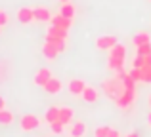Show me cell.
<instances>
[{
    "instance_id": "obj_1",
    "label": "cell",
    "mask_w": 151,
    "mask_h": 137,
    "mask_svg": "<svg viewBox=\"0 0 151 137\" xmlns=\"http://www.w3.org/2000/svg\"><path fill=\"white\" fill-rule=\"evenodd\" d=\"M101 88H103V92H105V95L109 97V99H113V101H117L119 97L122 95V92L126 89V88H124V82H122L121 78H117V76L103 80Z\"/></svg>"
},
{
    "instance_id": "obj_2",
    "label": "cell",
    "mask_w": 151,
    "mask_h": 137,
    "mask_svg": "<svg viewBox=\"0 0 151 137\" xmlns=\"http://www.w3.org/2000/svg\"><path fill=\"white\" fill-rule=\"evenodd\" d=\"M38 126H40V118H38L37 114H23L21 118H19V128H21V131H33V130H37Z\"/></svg>"
},
{
    "instance_id": "obj_3",
    "label": "cell",
    "mask_w": 151,
    "mask_h": 137,
    "mask_svg": "<svg viewBox=\"0 0 151 137\" xmlns=\"http://www.w3.org/2000/svg\"><path fill=\"white\" fill-rule=\"evenodd\" d=\"M67 33H69V31H63V29H58V27L50 25L48 31H46V42L58 44L59 40H67Z\"/></svg>"
},
{
    "instance_id": "obj_4",
    "label": "cell",
    "mask_w": 151,
    "mask_h": 137,
    "mask_svg": "<svg viewBox=\"0 0 151 137\" xmlns=\"http://www.w3.org/2000/svg\"><path fill=\"white\" fill-rule=\"evenodd\" d=\"M134 101H136V89H124V92H122V95L119 97L115 103H117L119 109H128Z\"/></svg>"
},
{
    "instance_id": "obj_5",
    "label": "cell",
    "mask_w": 151,
    "mask_h": 137,
    "mask_svg": "<svg viewBox=\"0 0 151 137\" xmlns=\"http://www.w3.org/2000/svg\"><path fill=\"white\" fill-rule=\"evenodd\" d=\"M84 88H86V82L82 80V78H71V80H69V84H67V89H69V93H71L73 97L82 95Z\"/></svg>"
},
{
    "instance_id": "obj_6",
    "label": "cell",
    "mask_w": 151,
    "mask_h": 137,
    "mask_svg": "<svg viewBox=\"0 0 151 137\" xmlns=\"http://www.w3.org/2000/svg\"><path fill=\"white\" fill-rule=\"evenodd\" d=\"M115 44H117V38H115L113 34H103V36H100L96 40V48L101 50V52H109Z\"/></svg>"
},
{
    "instance_id": "obj_7",
    "label": "cell",
    "mask_w": 151,
    "mask_h": 137,
    "mask_svg": "<svg viewBox=\"0 0 151 137\" xmlns=\"http://www.w3.org/2000/svg\"><path fill=\"white\" fill-rule=\"evenodd\" d=\"M50 25L58 27V29H63V31H69L71 27H73V19H69V17H63L61 13H58V15H52V19H50Z\"/></svg>"
},
{
    "instance_id": "obj_8",
    "label": "cell",
    "mask_w": 151,
    "mask_h": 137,
    "mask_svg": "<svg viewBox=\"0 0 151 137\" xmlns=\"http://www.w3.org/2000/svg\"><path fill=\"white\" fill-rule=\"evenodd\" d=\"M17 21L23 23V25H29V23H33V21H35V11H33V8H29V6L19 8V10H17Z\"/></svg>"
},
{
    "instance_id": "obj_9",
    "label": "cell",
    "mask_w": 151,
    "mask_h": 137,
    "mask_svg": "<svg viewBox=\"0 0 151 137\" xmlns=\"http://www.w3.org/2000/svg\"><path fill=\"white\" fill-rule=\"evenodd\" d=\"M69 135L71 137H84L86 135V122L84 120H73L69 126Z\"/></svg>"
},
{
    "instance_id": "obj_10",
    "label": "cell",
    "mask_w": 151,
    "mask_h": 137,
    "mask_svg": "<svg viewBox=\"0 0 151 137\" xmlns=\"http://www.w3.org/2000/svg\"><path fill=\"white\" fill-rule=\"evenodd\" d=\"M52 76H54V74H52L50 69H38L37 72H35V76H33V82L37 86H40V88H44L46 82H48Z\"/></svg>"
},
{
    "instance_id": "obj_11",
    "label": "cell",
    "mask_w": 151,
    "mask_h": 137,
    "mask_svg": "<svg viewBox=\"0 0 151 137\" xmlns=\"http://www.w3.org/2000/svg\"><path fill=\"white\" fill-rule=\"evenodd\" d=\"M33 11H35V21L48 23L50 19H52V11L48 10V8H44V6H37V8H33Z\"/></svg>"
},
{
    "instance_id": "obj_12",
    "label": "cell",
    "mask_w": 151,
    "mask_h": 137,
    "mask_svg": "<svg viewBox=\"0 0 151 137\" xmlns=\"http://www.w3.org/2000/svg\"><path fill=\"white\" fill-rule=\"evenodd\" d=\"M81 97L86 101V103H96V101H98V97H100V89H98V88H94V86H86Z\"/></svg>"
},
{
    "instance_id": "obj_13",
    "label": "cell",
    "mask_w": 151,
    "mask_h": 137,
    "mask_svg": "<svg viewBox=\"0 0 151 137\" xmlns=\"http://www.w3.org/2000/svg\"><path fill=\"white\" fill-rule=\"evenodd\" d=\"M75 120V111L71 107H59V122L61 124H71Z\"/></svg>"
},
{
    "instance_id": "obj_14",
    "label": "cell",
    "mask_w": 151,
    "mask_h": 137,
    "mask_svg": "<svg viewBox=\"0 0 151 137\" xmlns=\"http://www.w3.org/2000/svg\"><path fill=\"white\" fill-rule=\"evenodd\" d=\"M44 89H46V93H50V95L59 93V92H61V80H59V78H55V76H52L50 80L46 82Z\"/></svg>"
},
{
    "instance_id": "obj_15",
    "label": "cell",
    "mask_w": 151,
    "mask_h": 137,
    "mask_svg": "<svg viewBox=\"0 0 151 137\" xmlns=\"http://www.w3.org/2000/svg\"><path fill=\"white\" fill-rule=\"evenodd\" d=\"M42 55H44V59H48V61H55V57L59 55V52H58V48H55L54 44L44 42V46H42Z\"/></svg>"
},
{
    "instance_id": "obj_16",
    "label": "cell",
    "mask_w": 151,
    "mask_h": 137,
    "mask_svg": "<svg viewBox=\"0 0 151 137\" xmlns=\"http://www.w3.org/2000/svg\"><path fill=\"white\" fill-rule=\"evenodd\" d=\"M58 13H61L63 17L73 19V17H75V13H77V8H75L71 2H63L61 6H59V11H58Z\"/></svg>"
},
{
    "instance_id": "obj_17",
    "label": "cell",
    "mask_w": 151,
    "mask_h": 137,
    "mask_svg": "<svg viewBox=\"0 0 151 137\" xmlns=\"http://www.w3.org/2000/svg\"><path fill=\"white\" fill-rule=\"evenodd\" d=\"M132 42H134V46L149 44V42H151V34H149V33H144V31H140V33H136V34L132 36Z\"/></svg>"
},
{
    "instance_id": "obj_18",
    "label": "cell",
    "mask_w": 151,
    "mask_h": 137,
    "mask_svg": "<svg viewBox=\"0 0 151 137\" xmlns=\"http://www.w3.org/2000/svg\"><path fill=\"white\" fill-rule=\"evenodd\" d=\"M44 120H46L48 126L52 122H58V120H59V107H50L48 111L44 112Z\"/></svg>"
},
{
    "instance_id": "obj_19",
    "label": "cell",
    "mask_w": 151,
    "mask_h": 137,
    "mask_svg": "<svg viewBox=\"0 0 151 137\" xmlns=\"http://www.w3.org/2000/svg\"><path fill=\"white\" fill-rule=\"evenodd\" d=\"M107 67H109V70H115V72H119V70L124 69V59H119V57H111L107 59Z\"/></svg>"
},
{
    "instance_id": "obj_20",
    "label": "cell",
    "mask_w": 151,
    "mask_h": 137,
    "mask_svg": "<svg viewBox=\"0 0 151 137\" xmlns=\"http://www.w3.org/2000/svg\"><path fill=\"white\" fill-rule=\"evenodd\" d=\"M109 55L111 57H119V59H124V57H126V46H122V44L117 42V44L109 50Z\"/></svg>"
},
{
    "instance_id": "obj_21",
    "label": "cell",
    "mask_w": 151,
    "mask_h": 137,
    "mask_svg": "<svg viewBox=\"0 0 151 137\" xmlns=\"http://www.w3.org/2000/svg\"><path fill=\"white\" fill-rule=\"evenodd\" d=\"M14 112L12 111H8V109H2L0 111V124L2 126H10V124H14Z\"/></svg>"
},
{
    "instance_id": "obj_22",
    "label": "cell",
    "mask_w": 151,
    "mask_h": 137,
    "mask_svg": "<svg viewBox=\"0 0 151 137\" xmlns=\"http://www.w3.org/2000/svg\"><path fill=\"white\" fill-rule=\"evenodd\" d=\"M63 130H65V124H61L59 120H58V122H52V124H50V131H52L54 135L63 133Z\"/></svg>"
},
{
    "instance_id": "obj_23",
    "label": "cell",
    "mask_w": 151,
    "mask_h": 137,
    "mask_svg": "<svg viewBox=\"0 0 151 137\" xmlns=\"http://www.w3.org/2000/svg\"><path fill=\"white\" fill-rule=\"evenodd\" d=\"M151 53V42L149 44H142V46H136V55H149Z\"/></svg>"
},
{
    "instance_id": "obj_24",
    "label": "cell",
    "mask_w": 151,
    "mask_h": 137,
    "mask_svg": "<svg viewBox=\"0 0 151 137\" xmlns=\"http://www.w3.org/2000/svg\"><path fill=\"white\" fill-rule=\"evenodd\" d=\"M142 74H144L142 82H145V84H151V67L144 65V67H142Z\"/></svg>"
},
{
    "instance_id": "obj_25",
    "label": "cell",
    "mask_w": 151,
    "mask_h": 137,
    "mask_svg": "<svg viewBox=\"0 0 151 137\" xmlns=\"http://www.w3.org/2000/svg\"><path fill=\"white\" fill-rule=\"evenodd\" d=\"M145 65V57L144 55H136L134 57V61H132V67L134 69H142Z\"/></svg>"
},
{
    "instance_id": "obj_26",
    "label": "cell",
    "mask_w": 151,
    "mask_h": 137,
    "mask_svg": "<svg viewBox=\"0 0 151 137\" xmlns=\"http://www.w3.org/2000/svg\"><path fill=\"white\" fill-rule=\"evenodd\" d=\"M130 76H132L136 82H142V78H144V74H142V69H132V70H130Z\"/></svg>"
},
{
    "instance_id": "obj_27",
    "label": "cell",
    "mask_w": 151,
    "mask_h": 137,
    "mask_svg": "<svg viewBox=\"0 0 151 137\" xmlns=\"http://www.w3.org/2000/svg\"><path fill=\"white\" fill-rule=\"evenodd\" d=\"M8 23H10V15H8L4 10H0V27H6Z\"/></svg>"
},
{
    "instance_id": "obj_28",
    "label": "cell",
    "mask_w": 151,
    "mask_h": 137,
    "mask_svg": "<svg viewBox=\"0 0 151 137\" xmlns=\"http://www.w3.org/2000/svg\"><path fill=\"white\" fill-rule=\"evenodd\" d=\"M107 131H109V128L101 126V128H98V130L94 131V137H107Z\"/></svg>"
},
{
    "instance_id": "obj_29",
    "label": "cell",
    "mask_w": 151,
    "mask_h": 137,
    "mask_svg": "<svg viewBox=\"0 0 151 137\" xmlns=\"http://www.w3.org/2000/svg\"><path fill=\"white\" fill-rule=\"evenodd\" d=\"M107 137H122V135L119 133L115 128H109V131H107Z\"/></svg>"
},
{
    "instance_id": "obj_30",
    "label": "cell",
    "mask_w": 151,
    "mask_h": 137,
    "mask_svg": "<svg viewBox=\"0 0 151 137\" xmlns=\"http://www.w3.org/2000/svg\"><path fill=\"white\" fill-rule=\"evenodd\" d=\"M2 109H6V99L0 95V111H2Z\"/></svg>"
},
{
    "instance_id": "obj_31",
    "label": "cell",
    "mask_w": 151,
    "mask_h": 137,
    "mask_svg": "<svg viewBox=\"0 0 151 137\" xmlns=\"http://www.w3.org/2000/svg\"><path fill=\"white\" fill-rule=\"evenodd\" d=\"M145 65L151 67V53H149V55H145Z\"/></svg>"
},
{
    "instance_id": "obj_32",
    "label": "cell",
    "mask_w": 151,
    "mask_h": 137,
    "mask_svg": "<svg viewBox=\"0 0 151 137\" xmlns=\"http://www.w3.org/2000/svg\"><path fill=\"white\" fill-rule=\"evenodd\" d=\"M124 137H140V135H138V133H136V131H130V133H126Z\"/></svg>"
},
{
    "instance_id": "obj_33",
    "label": "cell",
    "mask_w": 151,
    "mask_h": 137,
    "mask_svg": "<svg viewBox=\"0 0 151 137\" xmlns=\"http://www.w3.org/2000/svg\"><path fill=\"white\" fill-rule=\"evenodd\" d=\"M147 122H149V126H151V112H149V116H147Z\"/></svg>"
},
{
    "instance_id": "obj_34",
    "label": "cell",
    "mask_w": 151,
    "mask_h": 137,
    "mask_svg": "<svg viewBox=\"0 0 151 137\" xmlns=\"http://www.w3.org/2000/svg\"><path fill=\"white\" fill-rule=\"evenodd\" d=\"M59 2H61V4H63V2H71V0H59Z\"/></svg>"
},
{
    "instance_id": "obj_35",
    "label": "cell",
    "mask_w": 151,
    "mask_h": 137,
    "mask_svg": "<svg viewBox=\"0 0 151 137\" xmlns=\"http://www.w3.org/2000/svg\"><path fill=\"white\" fill-rule=\"evenodd\" d=\"M149 107H151V95H149Z\"/></svg>"
},
{
    "instance_id": "obj_36",
    "label": "cell",
    "mask_w": 151,
    "mask_h": 137,
    "mask_svg": "<svg viewBox=\"0 0 151 137\" xmlns=\"http://www.w3.org/2000/svg\"><path fill=\"white\" fill-rule=\"evenodd\" d=\"M0 36H2V27H0Z\"/></svg>"
},
{
    "instance_id": "obj_37",
    "label": "cell",
    "mask_w": 151,
    "mask_h": 137,
    "mask_svg": "<svg viewBox=\"0 0 151 137\" xmlns=\"http://www.w3.org/2000/svg\"><path fill=\"white\" fill-rule=\"evenodd\" d=\"M149 2H151V0H149Z\"/></svg>"
}]
</instances>
